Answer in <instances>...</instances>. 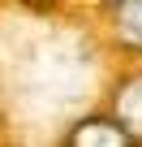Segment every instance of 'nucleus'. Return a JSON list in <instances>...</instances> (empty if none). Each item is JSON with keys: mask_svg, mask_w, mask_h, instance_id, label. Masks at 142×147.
Here are the masks:
<instances>
[{"mask_svg": "<svg viewBox=\"0 0 142 147\" xmlns=\"http://www.w3.org/2000/svg\"><path fill=\"white\" fill-rule=\"evenodd\" d=\"M108 5H116V0H103V9H108Z\"/></svg>", "mask_w": 142, "mask_h": 147, "instance_id": "20e7f679", "label": "nucleus"}, {"mask_svg": "<svg viewBox=\"0 0 142 147\" xmlns=\"http://www.w3.org/2000/svg\"><path fill=\"white\" fill-rule=\"evenodd\" d=\"M65 143L69 147H95V143H103V147H133L129 130L116 117H86V121H78L65 134Z\"/></svg>", "mask_w": 142, "mask_h": 147, "instance_id": "f257e3e1", "label": "nucleus"}, {"mask_svg": "<svg viewBox=\"0 0 142 147\" xmlns=\"http://www.w3.org/2000/svg\"><path fill=\"white\" fill-rule=\"evenodd\" d=\"M108 18H112L108 26L116 48L142 56V0H116V5H108Z\"/></svg>", "mask_w": 142, "mask_h": 147, "instance_id": "f03ea898", "label": "nucleus"}, {"mask_svg": "<svg viewBox=\"0 0 142 147\" xmlns=\"http://www.w3.org/2000/svg\"><path fill=\"white\" fill-rule=\"evenodd\" d=\"M112 117L129 130L133 143H142V74H133V78H125L112 95Z\"/></svg>", "mask_w": 142, "mask_h": 147, "instance_id": "7ed1b4c3", "label": "nucleus"}]
</instances>
